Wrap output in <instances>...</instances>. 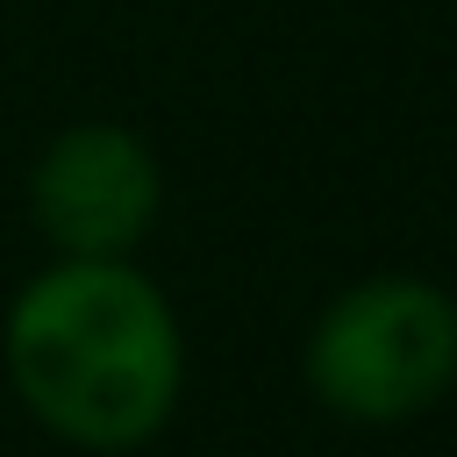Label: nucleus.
<instances>
[{
	"mask_svg": "<svg viewBox=\"0 0 457 457\" xmlns=\"http://www.w3.org/2000/svg\"><path fill=\"white\" fill-rule=\"evenodd\" d=\"M157 214V164L129 129H71L36 164V221L64 257H121Z\"/></svg>",
	"mask_w": 457,
	"mask_h": 457,
	"instance_id": "nucleus-3",
	"label": "nucleus"
},
{
	"mask_svg": "<svg viewBox=\"0 0 457 457\" xmlns=\"http://www.w3.org/2000/svg\"><path fill=\"white\" fill-rule=\"evenodd\" d=\"M7 371L29 414L64 443L136 450L179 400V321L121 257H71L14 300Z\"/></svg>",
	"mask_w": 457,
	"mask_h": 457,
	"instance_id": "nucleus-1",
	"label": "nucleus"
},
{
	"mask_svg": "<svg viewBox=\"0 0 457 457\" xmlns=\"http://www.w3.org/2000/svg\"><path fill=\"white\" fill-rule=\"evenodd\" d=\"M307 386L343 421H407L457 386V300L428 278H364L307 336Z\"/></svg>",
	"mask_w": 457,
	"mask_h": 457,
	"instance_id": "nucleus-2",
	"label": "nucleus"
}]
</instances>
